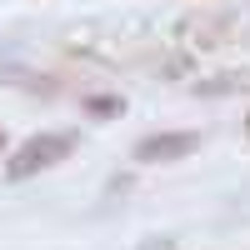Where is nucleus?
Wrapping results in <instances>:
<instances>
[{
    "mask_svg": "<svg viewBox=\"0 0 250 250\" xmlns=\"http://www.w3.org/2000/svg\"><path fill=\"white\" fill-rule=\"evenodd\" d=\"M75 145H80L75 130H40V135H30V140H20V150L5 160V180L20 185V180L45 175L50 165H60V160L75 155Z\"/></svg>",
    "mask_w": 250,
    "mask_h": 250,
    "instance_id": "obj_1",
    "label": "nucleus"
},
{
    "mask_svg": "<svg viewBox=\"0 0 250 250\" xmlns=\"http://www.w3.org/2000/svg\"><path fill=\"white\" fill-rule=\"evenodd\" d=\"M200 150V135L195 130H155V135H145L135 140V160L140 165H170V160H185V155H195Z\"/></svg>",
    "mask_w": 250,
    "mask_h": 250,
    "instance_id": "obj_2",
    "label": "nucleus"
},
{
    "mask_svg": "<svg viewBox=\"0 0 250 250\" xmlns=\"http://www.w3.org/2000/svg\"><path fill=\"white\" fill-rule=\"evenodd\" d=\"M0 80H5V85H25V90H40V95H50V90H55L45 75H35V70H15V65H0Z\"/></svg>",
    "mask_w": 250,
    "mask_h": 250,
    "instance_id": "obj_3",
    "label": "nucleus"
},
{
    "mask_svg": "<svg viewBox=\"0 0 250 250\" xmlns=\"http://www.w3.org/2000/svg\"><path fill=\"white\" fill-rule=\"evenodd\" d=\"M85 115H90V120H120V115H125V100H120V95H90V100H85Z\"/></svg>",
    "mask_w": 250,
    "mask_h": 250,
    "instance_id": "obj_4",
    "label": "nucleus"
},
{
    "mask_svg": "<svg viewBox=\"0 0 250 250\" xmlns=\"http://www.w3.org/2000/svg\"><path fill=\"white\" fill-rule=\"evenodd\" d=\"M230 90H250V75H215L195 85V95H230Z\"/></svg>",
    "mask_w": 250,
    "mask_h": 250,
    "instance_id": "obj_5",
    "label": "nucleus"
},
{
    "mask_svg": "<svg viewBox=\"0 0 250 250\" xmlns=\"http://www.w3.org/2000/svg\"><path fill=\"white\" fill-rule=\"evenodd\" d=\"M0 155H5V130H0Z\"/></svg>",
    "mask_w": 250,
    "mask_h": 250,
    "instance_id": "obj_6",
    "label": "nucleus"
},
{
    "mask_svg": "<svg viewBox=\"0 0 250 250\" xmlns=\"http://www.w3.org/2000/svg\"><path fill=\"white\" fill-rule=\"evenodd\" d=\"M245 135H250V115H245Z\"/></svg>",
    "mask_w": 250,
    "mask_h": 250,
    "instance_id": "obj_7",
    "label": "nucleus"
}]
</instances>
